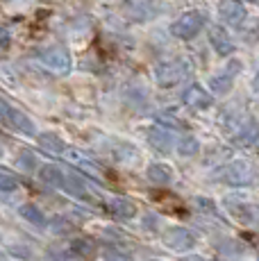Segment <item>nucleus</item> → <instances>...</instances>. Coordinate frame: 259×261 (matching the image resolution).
Returning <instances> with one entry per match:
<instances>
[{"instance_id": "nucleus-1", "label": "nucleus", "mask_w": 259, "mask_h": 261, "mask_svg": "<svg viewBox=\"0 0 259 261\" xmlns=\"http://www.w3.org/2000/svg\"><path fill=\"white\" fill-rule=\"evenodd\" d=\"M37 59L48 68V71L57 75H66L73 68V57L64 46H48L37 53Z\"/></svg>"}, {"instance_id": "nucleus-2", "label": "nucleus", "mask_w": 259, "mask_h": 261, "mask_svg": "<svg viewBox=\"0 0 259 261\" xmlns=\"http://www.w3.org/2000/svg\"><path fill=\"white\" fill-rule=\"evenodd\" d=\"M189 73H191V64L187 59H171V62H162L155 68V80L159 87H175Z\"/></svg>"}, {"instance_id": "nucleus-3", "label": "nucleus", "mask_w": 259, "mask_h": 261, "mask_svg": "<svg viewBox=\"0 0 259 261\" xmlns=\"http://www.w3.org/2000/svg\"><path fill=\"white\" fill-rule=\"evenodd\" d=\"M205 25V16L200 12H184L182 16H177L175 21L171 23V32L173 37L182 39V41H189L193 39Z\"/></svg>"}, {"instance_id": "nucleus-4", "label": "nucleus", "mask_w": 259, "mask_h": 261, "mask_svg": "<svg viewBox=\"0 0 259 261\" xmlns=\"http://www.w3.org/2000/svg\"><path fill=\"white\" fill-rule=\"evenodd\" d=\"M241 68L243 66H241V62H239V59H232V62H227L225 68H223L221 73L212 75V80H209V87H212V91L216 93V95H225L232 89L234 77L241 73Z\"/></svg>"}, {"instance_id": "nucleus-5", "label": "nucleus", "mask_w": 259, "mask_h": 261, "mask_svg": "<svg viewBox=\"0 0 259 261\" xmlns=\"http://www.w3.org/2000/svg\"><path fill=\"white\" fill-rule=\"evenodd\" d=\"M246 5L241 0H221L218 3V16L223 23H227L230 28H239L246 21Z\"/></svg>"}, {"instance_id": "nucleus-6", "label": "nucleus", "mask_w": 259, "mask_h": 261, "mask_svg": "<svg viewBox=\"0 0 259 261\" xmlns=\"http://www.w3.org/2000/svg\"><path fill=\"white\" fill-rule=\"evenodd\" d=\"M164 243H166L171 250L184 252V250H191L193 245H196V237L184 227H171L166 234H164Z\"/></svg>"}, {"instance_id": "nucleus-7", "label": "nucleus", "mask_w": 259, "mask_h": 261, "mask_svg": "<svg viewBox=\"0 0 259 261\" xmlns=\"http://www.w3.org/2000/svg\"><path fill=\"white\" fill-rule=\"evenodd\" d=\"M209 43H212V48L216 50L221 57H230L234 53V48H237L232 37L227 34V30L221 28V25H212V28H209Z\"/></svg>"}, {"instance_id": "nucleus-8", "label": "nucleus", "mask_w": 259, "mask_h": 261, "mask_svg": "<svg viewBox=\"0 0 259 261\" xmlns=\"http://www.w3.org/2000/svg\"><path fill=\"white\" fill-rule=\"evenodd\" d=\"M221 177L230 184H248L252 179V168L246 162H232L221 168Z\"/></svg>"}, {"instance_id": "nucleus-9", "label": "nucleus", "mask_w": 259, "mask_h": 261, "mask_svg": "<svg viewBox=\"0 0 259 261\" xmlns=\"http://www.w3.org/2000/svg\"><path fill=\"white\" fill-rule=\"evenodd\" d=\"M182 100H184V105L191 109H207V107H212V102H214L212 93L205 91L200 84H191V87L182 93Z\"/></svg>"}, {"instance_id": "nucleus-10", "label": "nucleus", "mask_w": 259, "mask_h": 261, "mask_svg": "<svg viewBox=\"0 0 259 261\" xmlns=\"http://www.w3.org/2000/svg\"><path fill=\"white\" fill-rule=\"evenodd\" d=\"M62 189L66 191V193H71V195H75V198H80V200H89V202H93V200H96V195L89 191L87 182H84V179H80V177H73V175H64Z\"/></svg>"}, {"instance_id": "nucleus-11", "label": "nucleus", "mask_w": 259, "mask_h": 261, "mask_svg": "<svg viewBox=\"0 0 259 261\" xmlns=\"http://www.w3.org/2000/svg\"><path fill=\"white\" fill-rule=\"evenodd\" d=\"M257 141H259V123L255 118H248L246 123L237 129L234 143L237 145H255Z\"/></svg>"}, {"instance_id": "nucleus-12", "label": "nucleus", "mask_w": 259, "mask_h": 261, "mask_svg": "<svg viewBox=\"0 0 259 261\" xmlns=\"http://www.w3.org/2000/svg\"><path fill=\"white\" fill-rule=\"evenodd\" d=\"M105 209H107L112 216H116V218H123V220H130L137 216V207H134L130 200L125 198H112L107 204H105Z\"/></svg>"}, {"instance_id": "nucleus-13", "label": "nucleus", "mask_w": 259, "mask_h": 261, "mask_svg": "<svg viewBox=\"0 0 259 261\" xmlns=\"http://www.w3.org/2000/svg\"><path fill=\"white\" fill-rule=\"evenodd\" d=\"M7 125L9 127H14L16 132L21 134H28V137H34L37 134V127H34L32 118H28L23 112H18V109L12 107V112H9V118H7Z\"/></svg>"}, {"instance_id": "nucleus-14", "label": "nucleus", "mask_w": 259, "mask_h": 261, "mask_svg": "<svg viewBox=\"0 0 259 261\" xmlns=\"http://www.w3.org/2000/svg\"><path fill=\"white\" fill-rule=\"evenodd\" d=\"M146 175L152 184H159V187H166V184H171V179H173V170L168 168L166 164H150Z\"/></svg>"}, {"instance_id": "nucleus-15", "label": "nucleus", "mask_w": 259, "mask_h": 261, "mask_svg": "<svg viewBox=\"0 0 259 261\" xmlns=\"http://www.w3.org/2000/svg\"><path fill=\"white\" fill-rule=\"evenodd\" d=\"M148 141L152 143V148L162 150V152H166V150H171V143H173V137L168 129L164 127H152L150 132H148Z\"/></svg>"}, {"instance_id": "nucleus-16", "label": "nucleus", "mask_w": 259, "mask_h": 261, "mask_svg": "<svg viewBox=\"0 0 259 261\" xmlns=\"http://www.w3.org/2000/svg\"><path fill=\"white\" fill-rule=\"evenodd\" d=\"M39 145H41L46 152H50V154H64V152H66V145H64V141L57 137V134H50V132L39 134Z\"/></svg>"}, {"instance_id": "nucleus-17", "label": "nucleus", "mask_w": 259, "mask_h": 261, "mask_svg": "<svg viewBox=\"0 0 259 261\" xmlns=\"http://www.w3.org/2000/svg\"><path fill=\"white\" fill-rule=\"evenodd\" d=\"M68 250H71V254H75L80 259H91L93 252H96V243L91 239H75L71 241Z\"/></svg>"}, {"instance_id": "nucleus-18", "label": "nucleus", "mask_w": 259, "mask_h": 261, "mask_svg": "<svg viewBox=\"0 0 259 261\" xmlns=\"http://www.w3.org/2000/svg\"><path fill=\"white\" fill-rule=\"evenodd\" d=\"M230 212L241 223H255V220H259V209L252 207V204H230Z\"/></svg>"}, {"instance_id": "nucleus-19", "label": "nucleus", "mask_w": 259, "mask_h": 261, "mask_svg": "<svg viewBox=\"0 0 259 261\" xmlns=\"http://www.w3.org/2000/svg\"><path fill=\"white\" fill-rule=\"evenodd\" d=\"M18 212H21V216L28 220V223L39 225V227H43V225H46V216H43V212L37 207V204H23Z\"/></svg>"}, {"instance_id": "nucleus-20", "label": "nucleus", "mask_w": 259, "mask_h": 261, "mask_svg": "<svg viewBox=\"0 0 259 261\" xmlns=\"http://www.w3.org/2000/svg\"><path fill=\"white\" fill-rule=\"evenodd\" d=\"M64 154H66V159H71L75 166H80L82 170H87L89 175H98V170H96V166H93V162L89 157H84L82 152H77V150H66Z\"/></svg>"}, {"instance_id": "nucleus-21", "label": "nucleus", "mask_w": 259, "mask_h": 261, "mask_svg": "<svg viewBox=\"0 0 259 261\" xmlns=\"http://www.w3.org/2000/svg\"><path fill=\"white\" fill-rule=\"evenodd\" d=\"M39 177H41L43 184H50V187H62L64 184V173L57 166H43Z\"/></svg>"}, {"instance_id": "nucleus-22", "label": "nucleus", "mask_w": 259, "mask_h": 261, "mask_svg": "<svg viewBox=\"0 0 259 261\" xmlns=\"http://www.w3.org/2000/svg\"><path fill=\"white\" fill-rule=\"evenodd\" d=\"M198 150H200V143H198L196 137H182L180 141H177V152H180L182 157H193Z\"/></svg>"}, {"instance_id": "nucleus-23", "label": "nucleus", "mask_w": 259, "mask_h": 261, "mask_svg": "<svg viewBox=\"0 0 259 261\" xmlns=\"http://www.w3.org/2000/svg\"><path fill=\"white\" fill-rule=\"evenodd\" d=\"M102 259L105 261H134L127 252H123V250H118V248H105Z\"/></svg>"}, {"instance_id": "nucleus-24", "label": "nucleus", "mask_w": 259, "mask_h": 261, "mask_svg": "<svg viewBox=\"0 0 259 261\" xmlns=\"http://www.w3.org/2000/svg\"><path fill=\"white\" fill-rule=\"evenodd\" d=\"M18 166H21L23 170H34V168H37V157L25 150V152L18 154Z\"/></svg>"}, {"instance_id": "nucleus-25", "label": "nucleus", "mask_w": 259, "mask_h": 261, "mask_svg": "<svg viewBox=\"0 0 259 261\" xmlns=\"http://www.w3.org/2000/svg\"><path fill=\"white\" fill-rule=\"evenodd\" d=\"M50 229L55 234H66V232H71V229H73V225L68 223L66 218H55L50 223Z\"/></svg>"}, {"instance_id": "nucleus-26", "label": "nucleus", "mask_w": 259, "mask_h": 261, "mask_svg": "<svg viewBox=\"0 0 259 261\" xmlns=\"http://www.w3.org/2000/svg\"><path fill=\"white\" fill-rule=\"evenodd\" d=\"M18 187V182L12 177L9 173H5V170H0V191H14Z\"/></svg>"}, {"instance_id": "nucleus-27", "label": "nucleus", "mask_w": 259, "mask_h": 261, "mask_svg": "<svg viewBox=\"0 0 259 261\" xmlns=\"http://www.w3.org/2000/svg\"><path fill=\"white\" fill-rule=\"evenodd\" d=\"M9 112H12V105H9L7 100H3V98H0V123H7Z\"/></svg>"}, {"instance_id": "nucleus-28", "label": "nucleus", "mask_w": 259, "mask_h": 261, "mask_svg": "<svg viewBox=\"0 0 259 261\" xmlns=\"http://www.w3.org/2000/svg\"><path fill=\"white\" fill-rule=\"evenodd\" d=\"M9 41H12V37H9L7 28H0V48H7Z\"/></svg>"}, {"instance_id": "nucleus-29", "label": "nucleus", "mask_w": 259, "mask_h": 261, "mask_svg": "<svg viewBox=\"0 0 259 261\" xmlns=\"http://www.w3.org/2000/svg\"><path fill=\"white\" fill-rule=\"evenodd\" d=\"M0 80H5V84H14L16 80H14V73H7L5 71V66H0Z\"/></svg>"}, {"instance_id": "nucleus-30", "label": "nucleus", "mask_w": 259, "mask_h": 261, "mask_svg": "<svg viewBox=\"0 0 259 261\" xmlns=\"http://www.w3.org/2000/svg\"><path fill=\"white\" fill-rule=\"evenodd\" d=\"M250 87H252V91L259 93V73L255 75V77H252V84H250Z\"/></svg>"}, {"instance_id": "nucleus-31", "label": "nucleus", "mask_w": 259, "mask_h": 261, "mask_svg": "<svg viewBox=\"0 0 259 261\" xmlns=\"http://www.w3.org/2000/svg\"><path fill=\"white\" fill-rule=\"evenodd\" d=\"M184 261H205V259H200V257H187Z\"/></svg>"}, {"instance_id": "nucleus-32", "label": "nucleus", "mask_w": 259, "mask_h": 261, "mask_svg": "<svg viewBox=\"0 0 259 261\" xmlns=\"http://www.w3.org/2000/svg\"><path fill=\"white\" fill-rule=\"evenodd\" d=\"M0 261H7V259H5V257H3V254H0Z\"/></svg>"}, {"instance_id": "nucleus-33", "label": "nucleus", "mask_w": 259, "mask_h": 261, "mask_svg": "<svg viewBox=\"0 0 259 261\" xmlns=\"http://www.w3.org/2000/svg\"><path fill=\"white\" fill-rule=\"evenodd\" d=\"M250 3H259V0H250Z\"/></svg>"}]
</instances>
